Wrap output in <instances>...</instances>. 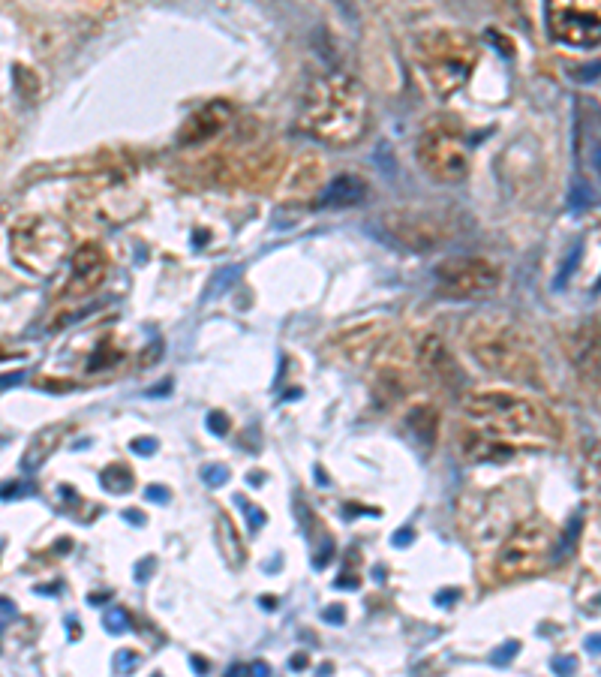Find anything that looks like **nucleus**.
Instances as JSON below:
<instances>
[{
  "label": "nucleus",
  "instance_id": "nucleus-1",
  "mask_svg": "<svg viewBox=\"0 0 601 677\" xmlns=\"http://www.w3.org/2000/svg\"><path fill=\"white\" fill-rule=\"evenodd\" d=\"M472 428L463 434L469 461H508L520 449L556 443L559 428L550 413L511 392H475L463 401Z\"/></svg>",
  "mask_w": 601,
  "mask_h": 677
},
{
  "label": "nucleus",
  "instance_id": "nucleus-2",
  "mask_svg": "<svg viewBox=\"0 0 601 677\" xmlns=\"http://www.w3.org/2000/svg\"><path fill=\"white\" fill-rule=\"evenodd\" d=\"M367 91L349 73H322L310 82L301 103V130L334 148H346L361 139L367 127Z\"/></svg>",
  "mask_w": 601,
  "mask_h": 677
},
{
  "label": "nucleus",
  "instance_id": "nucleus-3",
  "mask_svg": "<svg viewBox=\"0 0 601 677\" xmlns=\"http://www.w3.org/2000/svg\"><path fill=\"white\" fill-rule=\"evenodd\" d=\"M415 61L424 70L430 88L439 97H451L469 82L478 61V46L463 31L439 28V31L421 34L415 46Z\"/></svg>",
  "mask_w": 601,
  "mask_h": 677
},
{
  "label": "nucleus",
  "instance_id": "nucleus-4",
  "mask_svg": "<svg viewBox=\"0 0 601 677\" xmlns=\"http://www.w3.org/2000/svg\"><path fill=\"white\" fill-rule=\"evenodd\" d=\"M466 347L484 371L505 380L532 383L538 377V362L526 337L505 322H478L466 331Z\"/></svg>",
  "mask_w": 601,
  "mask_h": 677
},
{
  "label": "nucleus",
  "instance_id": "nucleus-5",
  "mask_svg": "<svg viewBox=\"0 0 601 677\" xmlns=\"http://www.w3.org/2000/svg\"><path fill=\"white\" fill-rule=\"evenodd\" d=\"M70 229L46 214H28L10 229V253L31 274H52L70 253Z\"/></svg>",
  "mask_w": 601,
  "mask_h": 677
},
{
  "label": "nucleus",
  "instance_id": "nucleus-6",
  "mask_svg": "<svg viewBox=\"0 0 601 677\" xmlns=\"http://www.w3.org/2000/svg\"><path fill=\"white\" fill-rule=\"evenodd\" d=\"M418 163L439 184H460L469 175V142L448 118H433L418 136Z\"/></svg>",
  "mask_w": 601,
  "mask_h": 677
},
{
  "label": "nucleus",
  "instance_id": "nucleus-7",
  "mask_svg": "<svg viewBox=\"0 0 601 677\" xmlns=\"http://www.w3.org/2000/svg\"><path fill=\"white\" fill-rule=\"evenodd\" d=\"M376 232L397 247L427 253L448 244L457 235V217H448L445 211H418V208L388 211L376 223Z\"/></svg>",
  "mask_w": 601,
  "mask_h": 677
},
{
  "label": "nucleus",
  "instance_id": "nucleus-8",
  "mask_svg": "<svg viewBox=\"0 0 601 677\" xmlns=\"http://www.w3.org/2000/svg\"><path fill=\"white\" fill-rule=\"evenodd\" d=\"M556 554V536L547 521L529 518L523 521L499 548L496 554V575L499 578H523L538 572Z\"/></svg>",
  "mask_w": 601,
  "mask_h": 677
},
{
  "label": "nucleus",
  "instance_id": "nucleus-9",
  "mask_svg": "<svg viewBox=\"0 0 601 677\" xmlns=\"http://www.w3.org/2000/svg\"><path fill=\"white\" fill-rule=\"evenodd\" d=\"M547 31L571 49H595L601 43V0H544Z\"/></svg>",
  "mask_w": 601,
  "mask_h": 677
},
{
  "label": "nucleus",
  "instance_id": "nucleus-10",
  "mask_svg": "<svg viewBox=\"0 0 601 677\" xmlns=\"http://www.w3.org/2000/svg\"><path fill=\"white\" fill-rule=\"evenodd\" d=\"M436 292L451 301L487 298L499 286V271L481 256H448L433 268Z\"/></svg>",
  "mask_w": 601,
  "mask_h": 677
},
{
  "label": "nucleus",
  "instance_id": "nucleus-11",
  "mask_svg": "<svg viewBox=\"0 0 601 677\" xmlns=\"http://www.w3.org/2000/svg\"><path fill=\"white\" fill-rule=\"evenodd\" d=\"M229 118H232V106L223 103V100H211L205 106H199L178 130V142L184 148H193V145H205V142H214L226 127H229Z\"/></svg>",
  "mask_w": 601,
  "mask_h": 677
},
{
  "label": "nucleus",
  "instance_id": "nucleus-12",
  "mask_svg": "<svg viewBox=\"0 0 601 677\" xmlns=\"http://www.w3.org/2000/svg\"><path fill=\"white\" fill-rule=\"evenodd\" d=\"M418 362H421V368L427 371V377L433 380V383H439L442 389H460L463 383H466V377H463V368L454 362V356H451V350L439 341L436 334H427L424 341H421V347H418Z\"/></svg>",
  "mask_w": 601,
  "mask_h": 677
},
{
  "label": "nucleus",
  "instance_id": "nucleus-13",
  "mask_svg": "<svg viewBox=\"0 0 601 677\" xmlns=\"http://www.w3.org/2000/svg\"><path fill=\"white\" fill-rule=\"evenodd\" d=\"M109 274V259L100 244L88 241L73 253V274H70V292H91L97 289Z\"/></svg>",
  "mask_w": 601,
  "mask_h": 677
},
{
  "label": "nucleus",
  "instance_id": "nucleus-14",
  "mask_svg": "<svg viewBox=\"0 0 601 677\" xmlns=\"http://www.w3.org/2000/svg\"><path fill=\"white\" fill-rule=\"evenodd\" d=\"M364 199H367V181L358 175H337L322 193L325 208H352Z\"/></svg>",
  "mask_w": 601,
  "mask_h": 677
},
{
  "label": "nucleus",
  "instance_id": "nucleus-15",
  "mask_svg": "<svg viewBox=\"0 0 601 677\" xmlns=\"http://www.w3.org/2000/svg\"><path fill=\"white\" fill-rule=\"evenodd\" d=\"M406 428L415 434L418 443H424V446L430 449V446L436 443V437H439V410L430 407V404L412 407L409 416H406Z\"/></svg>",
  "mask_w": 601,
  "mask_h": 677
},
{
  "label": "nucleus",
  "instance_id": "nucleus-16",
  "mask_svg": "<svg viewBox=\"0 0 601 677\" xmlns=\"http://www.w3.org/2000/svg\"><path fill=\"white\" fill-rule=\"evenodd\" d=\"M103 479H106V488L115 491V494H124V491L133 488V473L127 467H112V470H106Z\"/></svg>",
  "mask_w": 601,
  "mask_h": 677
},
{
  "label": "nucleus",
  "instance_id": "nucleus-17",
  "mask_svg": "<svg viewBox=\"0 0 601 677\" xmlns=\"http://www.w3.org/2000/svg\"><path fill=\"white\" fill-rule=\"evenodd\" d=\"M586 485H592L601 494V449H592L586 455Z\"/></svg>",
  "mask_w": 601,
  "mask_h": 677
},
{
  "label": "nucleus",
  "instance_id": "nucleus-18",
  "mask_svg": "<svg viewBox=\"0 0 601 677\" xmlns=\"http://www.w3.org/2000/svg\"><path fill=\"white\" fill-rule=\"evenodd\" d=\"M568 205H571V208H586V205H592V190H589L583 181H574L571 196H568Z\"/></svg>",
  "mask_w": 601,
  "mask_h": 677
},
{
  "label": "nucleus",
  "instance_id": "nucleus-19",
  "mask_svg": "<svg viewBox=\"0 0 601 677\" xmlns=\"http://www.w3.org/2000/svg\"><path fill=\"white\" fill-rule=\"evenodd\" d=\"M580 253H583V247H580V244H574V247H571V256H568V262L562 265V271H559V274H556V280H553V286H556V289H559V286L571 277L574 265L580 262Z\"/></svg>",
  "mask_w": 601,
  "mask_h": 677
},
{
  "label": "nucleus",
  "instance_id": "nucleus-20",
  "mask_svg": "<svg viewBox=\"0 0 601 677\" xmlns=\"http://www.w3.org/2000/svg\"><path fill=\"white\" fill-rule=\"evenodd\" d=\"M202 479L211 488H220L223 482H229V470L226 467H217V464H208V467H202Z\"/></svg>",
  "mask_w": 601,
  "mask_h": 677
},
{
  "label": "nucleus",
  "instance_id": "nucleus-21",
  "mask_svg": "<svg viewBox=\"0 0 601 677\" xmlns=\"http://www.w3.org/2000/svg\"><path fill=\"white\" fill-rule=\"evenodd\" d=\"M127 626H130L127 611H124V608H109V614H106V629H109V632H124Z\"/></svg>",
  "mask_w": 601,
  "mask_h": 677
},
{
  "label": "nucleus",
  "instance_id": "nucleus-22",
  "mask_svg": "<svg viewBox=\"0 0 601 677\" xmlns=\"http://www.w3.org/2000/svg\"><path fill=\"white\" fill-rule=\"evenodd\" d=\"M136 665H139V656H136L133 650H118V656H115V671H118V674L133 671Z\"/></svg>",
  "mask_w": 601,
  "mask_h": 677
},
{
  "label": "nucleus",
  "instance_id": "nucleus-23",
  "mask_svg": "<svg viewBox=\"0 0 601 677\" xmlns=\"http://www.w3.org/2000/svg\"><path fill=\"white\" fill-rule=\"evenodd\" d=\"M520 650V644L517 641H505L502 647H499V653H493V665H505L514 653Z\"/></svg>",
  "mask_w": 601,
  "mask_h": 677
},
{
  "label": "nucleus",
  "instance_id": "nucleus-24",
  "mask_svg": "<svg viewBox=\"0 0 601 677\" xmlns=\"http://www.w3.org/2000/svg\"><path fill=\"white\" fill-rule=\"evenodd\" d=\"M208 428H211L217 437H223V434H229V419H226L223 413H211V416H208Z\"/></svg>",
  "mask_w": 601,
  "mask_h": 677
},
{
  "label": "nucleus",
  "instance_id": "nucleus-25",
  "mask_svg": "<svg viewBox=\"0 0 601 677\" xmlns=\"http://www.w3.org/2000/svg\"><path fill=\"white\" fill-rule=\"evenodd\" d=\"M238 503L244 506V512H247V518H250V524H253V527H262V524H265V515H262L256 506H250V503H244V500H238Z\"/></svg>",
  "mask_w": 601,
  "mask_h": 677
},
{
  "label": "nucleus",
  "instance_id": "nucleus-26",
  "mask_svg": "<svg viewBox=\"0 0 601 677\" xmlns=\"http://www.w3.org/2000/svg\"><path fill=\"white\" fill-rule=\"evenodd\" d=\"M133 452L151 455V452H157V440H136V443H133Z\"/></svg>",
  "mask_w": 601,
  "mask_h": 677
},
{
  "label": "nucleus",
  "instance_id": "nucleus-27",
  "mask_svg": "<svg viewBox=\"0 0 601 677\" xmlns=\"http://www.w3.org/2000/svg\"><path fill=\"white\" fill-rule=\"evenodd\" d=\"M574 668H577V662H574L571 656H568V659H562V656L553 659V671H574Z\"/></svg>",
  "mask_w": 601,
  "mask_h": 677
},
{
  "label": "nucleus",
  "instance_id": "nucleus-28",
  "mask_svg": "<svg viewBox=\"0 0 601 677\" xmlns=\"http://www.w3.org/2000/svg\"><path fill=\"white\" fill-rule=\"evenodd\" d=\"M589 163H592V169L601 172V142H595V145L589 148Z\"/></svg>",
  "mask_w": 601,
  "mask_h": 677
},
{
  "label": "nucleus",
  "instance_id": "nucleus-29",
  "mask_svg": "<svg viewBox=\"0 0 601 677\" xmlns=\"http://www.w3.org/2000/svg\"><path fill=\"white\" fill-rule=\"evenodd\" d=\"M148 500H160V503H166V500H169V491H166V488H148Z\"/></svg>",
  "mask_w": 601,
  "mask_h": 677
},
{
  "label": "nucleus",
  "instance_id": "nucleus-30",
  "mask_svg": "<svg viewBox=\"0 0 601 677\" xmlns=\"http://www.w3.org/2000/svg\"><path fill=\"white\" fill-rule=\"evenodd\" d=\"M586 647H589L592 653H601V635H589V638H586Z\"/></svg>",
  "mask_w": 601,
  "mask_h": 677
},
{
  "label": "nucleus",
  "instance_id": "nucleus-31",
  "mask_svg": "<svg viewBox=\"0 0 601 677\" xmlns=\"http://www.w3.org/2000/svg\"><path fill=\"white\" fill-rule=\"evenodd\" d=\"M412 542V533H400V536H394V545H409Z\"/></svg>",
  "mask_w": 601,
  "mask_h": 677
},
{
  "label": "nucleus",
  "instance_id": "nucleus-32",
  "mask_svg": "<svg viewBox=\"0 0 601 677\" xmlns=\"http://www.w3.org/2000/svg\"><path fill=\"white\" fill-rule=\"evenodd\" d=\"M325 617H328V620H340L343 611H340V608H331V611H325Z\"/></svg>",
  "mask_w": 601,
  "mask_h": 677
}]
</instances>
